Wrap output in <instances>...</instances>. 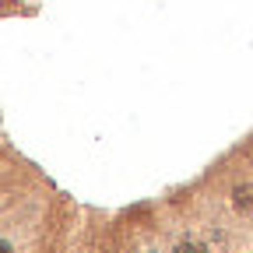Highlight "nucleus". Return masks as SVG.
Returning a JSON list of instances; mask_svg holds the SVG:
<instances>
[{
  "instance_id": "obj_1",
  "label": "nucleus",
  "mask_w": 253,
  "mask_h": 253,
  "mask_svg": "<svg viewBox=\"0 0 253 253\" xmlns=\"http://www.w3.org/2000/svg\"><path fill=\"white\" fill-rule=\"evenodd\" d=\"M176 253H204V250H201V246H194V243H183Z\"/></svg>"
},
{
  "instance_id": "obj_2",
  "label": "nucleus",
  "mask_w": 253,
  "mask_h": 253,
  "mask_svg": "<svg viewBox=\"0 0 253 253\" xmlns=\"http://www.w3.org/2000/svg\"><path fill=\"white\" fill-rule=\"evenodd\" d=\"M0 253H11V246H7V243H0Z\"/></svg>"
}]
</instances>
